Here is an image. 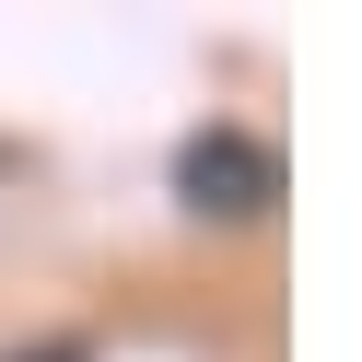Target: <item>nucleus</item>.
Listing matches in <instances>:
<instances>
[{
	"instance_id": "1",
	"label": "nucleus",
	"mask_w": 362,
	"mask_h": 362,
	"mask_svg": "<svg viewBox=\"0 0 362 362\" xmlns=\"http://www.w3.org/2000/svg\"><path fill=\"white\" fill-rule=\"evenodd\" d=\"M187 199L199 211H257V199H281V164H269L257 141H234V129H211V141H187Z\"/></svg>"
},
{
	"instance_id": "2",
	"label": "nucleus",
	"mask_w": 362,
	"mask_h": 362,
	"mask_svg": "<svg viewBox=\"0 0 362 362\" xmlns=\"http://www.w3.org/2000/svg\"><path fill=\"white\" fill-rule=\"evenodd\" d=\"M35 362H71V351H35Z\"/></svg>"
}]
</instances>
